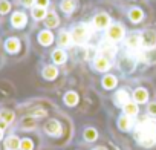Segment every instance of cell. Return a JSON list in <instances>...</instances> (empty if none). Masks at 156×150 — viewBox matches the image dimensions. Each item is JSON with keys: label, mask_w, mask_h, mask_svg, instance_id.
Returning <instances> with one entry per match:
<instances>
[{"label": "cell", "mask_w": 156, "mask_h": 150, "mask_svg": "<svg viewBox=\"0 0 156 150\" xmlns=\"http://www.w3.org/2000/svg\"><path fill=\"white\" fill-rule=\"evenodd\" d=\"M136 133H138V141L141 145H145V147L153 145L156 141V120L147 118L141 121L136 127Z\"/></svg>", "instance_id": "1"}, {"label": "cell", "mask_w": 156, "mask_h": 150, "mask_svg": "<svg viewBox=\"0 0 156 150\" xmlns=\"http://www.w3.org/2000/svg\"><path fill=\"white\" fill-rule=\"evenodd\" d=\"M90 32H92V31H90L89 25H78V26L73 28V31H72V34H70L72 41H75L76 45H84V43L89 40Z\"/></svg>", "instance_id": "2"}, {"label": "cell", "mask_w": 156, "mask_h": 150, "mask_svg": "<svg viewBox=\"0 0 156 150\" xmlns=\"http://www.w3.org/2000/svg\"><path fill=\"white\" fill-rule=\"evenodd\" d=\"M100 54H101V57H104V58H107V60L113 58L115 54H116V46H115V43H113L112 40H109V38H107V41H103V43L100 45Z\"/></svg>", "instance_id": "3"}, {"label": "cell", "mask_w": 156, "mask_h": 150, "mask_svg": "<svg viewBox=\"0 0 156 150\" xmlns=\"http://www.w3.org/2000/svg\"><path fill=\"white\" fill-rule=\"evenodd\" d=\"M124 37V28L121 25H110L107 29V38L112 41H119Z\"/></svg>", "instance_id": "4"}, {"label": "cell", "mask_w": 156, "mask_h": 150, "mask_svg": "<svg viewBox=\"0 0 156 150\" xmlns=\"http://www.w3.org/2000/svg\"><path fill=\"white\" fill-rule=\"evenodd\" d=\"M94 26L97 29H106L110 26V17L106 12H100L94 17Z\"/></svg>", "instance_id": "5"}, {"label": "cell", "mask_w": 156, "mask_h": 150, "mask_svg": "<svg viewBox=\"0 0 156 150\" xmlns=\"http://www.w3.org/2000/svg\"><path fill=\"white\" fill-rule=\"evenodd\" d=\"M141 38H142V46L145 49H151L156 46V32L154 31H144Z\"/></svg>", "instance_id": "6"}, {"label": "cell", "mask_w": 156, "mask_h": 150, "mask_svg": "<svg viewBox=\"0 0 156 150\" xmlns=\"http://www.w3.org/2000/svg\"><path fill=\"white\" fill-rule=\"evenodd\" d=\"M138 58L145 61L147 64H154L156 63V49L151 48V49H145L142 52H138Z\"/></svg>", "instance_id": "7"}, {"label": "cell", "mask_w": 156, "mask_h": 150, "mask_svg": "<svg viewBox=\"0 0 156 150\" xmlns=\"http://www.w3.org/2000/svg\"><path fill=\"white\" fill-rule=\"evenodd\" d=\"M126 45H127V48H129L130 51H138V49L142 46V38H141V35L132 34V35L127 37Z\"/></svg>", "instance_id": "8"}, {"label": "cell", "mask_w": 156, "mask_h": 150, "mask_svg": "<svg viewBox=\"0 0 156 150\" xmlns=\"http://www.w3.org/2000/svg\"><path fill=\"white\" fill-rule=\"evenodd\" d=\"M44 130H46V133H49V135H52V136H58V135L61 133V124H60L57 120H51V121L46 123Z\"/></svg>", "instance_id": "9"}, {"label": "cell", "mask_w": 156, "mask_h": 150, "mask_svg": "<svg viewBox=\"0 0 156 150\" xmlns=\"http://www.w3.org/2000/svg\"><path fill=\"white\" fill-rule=\"evenodd\" d=\"M94 66L97 70L100 72H104V70H109L110 69V60L104 58V57H97L95 61H94Z\"/></svg>", "instance_id": "10"}, {"label": "cell", "mask_w": 156, "mask_h": 150, "mask_svg": "<svg viewBox=\"0 0 156 150\" xmlns=\"http://www.w3.org/2000/svg\"><path fill=\"white\" fill-rule=\"evenodd\" d=\"M11 22H12V25H14L16 28H23V26L26 25V16H25L23 12H14Z\"/></svg>", "instance_id": "11"}, {"label": "cell", "mask_w": 156, "mask_h": 150, "mask_svg": "<svg viewBox=\"0 0 156 150\" xmlns=\"http://www.w3.org/2000/svg\"><path fill=\"white\" fill-rule=\"evenodd\" d=\"M133 100H135L136 103H147V100H148L147 91L142 89V88H138V89L133 92Z\"/></svg>", "instance_id": "12"}, {"label": "cell", "mask_w": 156, "mask_h": 150, "mask_svg": "<svg viewBox=\"0 0 156 150\" xmlns=\"http://www.w3.org/2000/svg\"><path fill=\"white\" fill-rule=\"evenodd\" d=\"M129 101H130V100H129V94H127V91L121 89V91L116 92V95H115V103H116L118 106H126Z\"/></svg>", "instance_id": "13"}, {"label": "cell", "mask_w": 156, "mask_h": 150, "mask_svg": "<svg viewBox=\"0 0 156 150\" xmlns=\"http://www.w3.org/2000/svg\"><path fill=\"white\" fill-rule=\"evenodd\" d=\"M38 41H40L43 46H49V45L54 41V35H52V32H49V31H41L40 35H38Z\"/></svg>", "instance_id": "14"}, {"label": "cell", "mask_w": 156, "mask_h": 150, "mask_svg": "<svg viewBox=\"0 0 156 150\" xmlns=\"http://www.w3.org/2000/svg\"><path fill=\"white\" fill-rule=\"evenodd\" d=\"M5 148L6 150H17L20 148V141L17 136H9L6 141H5Z\"/></svg>", "instance_id": "15"}, {"label": "cell", "mask_w": 156, "mask_h": 150, "mask_svg": "<svg viewBox=\"0 0 156 150\" xmlns=\"http://www.w3.org/2000/svg\"><path fill=\"white\" fill-rule=\"evenodd\" d=\"M142 17H144V14H142V11H141L139 8H132L130 12H129V19H130L133 23H139V22L142 20Z\"/></svg>", "instance_id": "16"}, {"label": "cell", "mask_w": 156, "mask_h": 150, "mask_svg": "<svg viewBox=\"0 0 156 150\" xmlns=\"http://www.w3.org/2000/svg\"><path fill=\"white\" fill-rule=\"evenodd\" d=\"M57 73H58V70H57V67H54V66H46V67L43 69V77H44L46 80H54V78H57Z\"/></svg>", "instance_id": "17"}, {"label": "cell", "mask_w": 156, "mask_h": 150, "mask_svg": "<svg viewBox=\"0 0 156 150\" xmlns=\"http://www.w3.org/2000/svg\"><path fill=\"white\" fill-rule=\"evenodd\" d=\"M124 112L127 116H135L138 115V104L133 103V101H129L126 106H124Z\"/></svg>", "instance_id": "18"}, {"label": "cell", "mask_w": 156, "mask_h": 150, "mask_svg": "<svg viewBox=\"0 0 156 150\" xmlns=\"http://www.w3.org/2000/svg\"><path fill=\"white\" fill-rule=\"evenodd\" d=\"M116 86V77L113 75H106L103 78V88L104 89H113Z\"/></svg>", "instance_id": "19"}, {"label": "cell", "mask_w": 156, "mask_h": 150, "mask_svg": "<svg viewBox=\"0 0 156 150\" xmlns=\"http://www.w3.org/2000/svg\"><path fill=\"white\" fill-rule=\"evenodd\" d=\"M44 20H46L44 23H46L48 28H55V26H58V17H57L55 12H48V16H46Z\"/></svg>", "instance_id": "20"}, {"label": "cell", "mask_w": 156, "mask_h": 150, "mask_svg": "<svg viewBox=\"0 0 156 150\" xmlns=\"http://www.w3.org/2000/svg\"><path fill=\"white\" fill-rule=\"evenodd\" d=\"M6 51L8 52H17L19 49H20V41L17 40V38H9V40H6Z\"/></svg>", "instance_id": "21"}, {"label": "cell", "mask_w": 156, "mask_h": 150, "mask_svg": "<svg viewBox=\"0 0 156 150\" xmlns=\"http://www.w3.org/2000/svg\"><path fill=\"white\" fill-rule=\"evenodd\" d=\"M70 41H72L70 34H69V32H66V31H63V32L60 34V37H58V45H60V46H63V48H66V46H69V45H70Z\"/></svg>", "instance_id": "22"}, {"label": "cell", "mask_w": 156, "mask_h": 150, "mask_svg": "<svg viewBox=\"0 0 156 150\" xmlns=\"http://www.w3.org/2000/svg\"><path fill=\"white\" fill-rule=\"evenodd\" d=\"M52 58H54V61H55L57 64H63V63L66 61V52H64L63 49H57V51H54Z\"/></svg>", "instance_id": "23"}, {"label": "cell", "mask_w": 156, "mask_h": 150, "mask_svg": "<svg viewBox=\"0 0 156 150\" xmlns=\"http://www.w3.org/2000/svg\"><path fill=\"white\" fill-rule=\"evenodd\" d=\"M75 6H76V2L75 0H63L61 2V9L64 11V12H72L73 9H75Z\"/></svg>", "instance_id": "24"}, {"label": "cell", "mask_w": 156, "mask_h": 150, "mask_svg": "<svg viewBox=\"0 0 156 150\" xmlns=\"http://www.w3.org/2000/svg\"><path fill=\"white\" fill-rule=\"evenodd\" d=\"M64 103H66L67 106H75V104L78 103V95H76V92H67V94L64 95Z\"/></svg>", "instance_id": "25"}, {"label": "cell", "mask_w": 156, "mask_h": 150, "mask_svg": "<svg viewBox=\"0 0 156 150\" xmlns=\"http://www.w3.org/2000/svg\"><path fill=\"white\" fill-rule=\"evenodd\" d=\"M46 9L44 8H40V6H37V8H34L32 9V17L35 19V20H41V19H46Z\"/></svg>", "instance_id": "26"}, {"label": "cell", "mask_w": 156, "mask_h": 150, "mask_svg": "<svg viewBox=\"0 0 156 150\" xmlns=\"http://www.w3.org/2000/svg\"><path fill=\"white\" fill-rule=\"evenodd\" d=\"M119 64L122 66L124 70H132V69L135 67V61H133V58H130V57H124Z\"/></svg>", "instance_id": "27"}, {"label": "cell", "mask_w": 156, "mask_h": 150, "mask_svg": "<svg viewBox=\"0 0 156 150\" xmlns=\"http://www.w3.org/2000/svg\"><path fill=\"white\" fill-rule=\"evenodd\" d=\"M118 126H119L121 130H129L130 129V120H129V116L127 115L126 116H121L118 120Z\"/></svg>", "instance_id": "28"}, {"label": "cell", "mask_w": 156, "mask_h": 150, "mask_svg": "<svg viewBox=\"0 0 156 150\" xmlns=\"http://www.w3.org/2000/svg\"><path fill=\"white\" fill-rule=\"evenodd\" d=\"M98 136V132L95 129H86L84 130V139L86 141H95Z\"/></svg>", "instance_id": "29"}, {"label": "cell", "mask_w": 156, "mask_h": 150, "mask_svg": "<svg viewBox=\"0 0 156 150\" xmlns=\"http://www.w3.org/2000/svg\"><path fill=\"white\" fill-rule=\"evenodd\" d=\"M32 147H34V144H32L31 139L25 138L23 141H20V148H22V150H32Z\"/></svg>", "instance_id": "30"}, {"label": "cell", "mask_w": 156, "mask_h": 150, "mask_svg": "<svg viewBox=\"0 0 156 150\" xmlns=\"http://www.w3.org/2000/svg\"><path fill=\"white\" fill-rule=\"evenodd\" d=\"M0 116H2L6 123H12L14 121V113L11 110H3L2 113H0Z\"/></svg>", "instance_id": "31"}, {"label": "cell", "mask_w": 156, "mask_h": 150, "mask_svg": "<svg viewBox=\"0 0 156 150\" xmlns=\"http://www.w3.org/2000/svg\"><path fill=\"white\" fill-rule=\"evenodd\" d=\"M22 126H23V129H34L35 127V120L34 118H25Z\"/></svg>", "instance_id": "32"}, {"label": "cell", "mask_w": 156, "mask_h": 150, "mask_svg": "<svg viewBox=\"0 0 156 150\" xmlns=\"http://www.w3.org/2000/svg\"><path fill=\"white\" fill-rule=\"evenodd\" d=\"M9 9H11L9 2H6V0H0V12H2V14H6Z\"/></svg>", "instance_id": "33"}, {"label": "cell", "mask_w": 156, "mask_h": 150, "mask_svg": "<svg viewBox=\"0 0 156 150\" xmlns=\"http://www.w3.org/2000/svg\"><path fill=\"white\" fill-rule=\"evenodd\" d=\"M44 115H46V110H43V109H37V110L32 112L34 118H40V116H44Z\"/></svg>", "instance_id": "34"}, {"label": "cell", "mask_w": 156, "mask_h": 150, "mask_svg": "<svg viewBox=\"0 0 156 150\" xmlns=\"http://www.w3.org/2000/svg\"><path fill=\"white\" fill-rule=\"evenodd\" d=\"M148 113L153 115V116H156V103H150L148 104Z\"/></svg>", "instance_id": "35"}, {"label": "cell", "mask_w": 156, "mask_h": 150, "mask_svg": "<svg viewBox=\"0 0 156 150\" xmlns=\"http://www.w3.org/2000/svg\"><path fill=\"white\" fill-rule=\"evenodd\" d=\"M35 3H37V6H40V8H46V6L49 5V0H35Z\"/></svg>", "instance_id": "36"}, {"label": "cell", "mask_w": 156, "mask_h": 150, "mask_svg": "<svg viewBox=\"0 0 156 150\" xmlns=\"http://www.w3.org/2000/svg\"><path fill=\"white\" fill-rule=\"evenodd\" d=\"M22 3H23L25 6H32V5L35 3V0H22Z\"/></svg>", "instance_id": "37"}, {"label": "cell", "mask_w": 156, "mask_h": 150, "mask_svg": "<svg viewBox=\"0 0 156 150\" xmlns=\"http://www.w3.org/2000/svg\"><path fill=\"white\" fill-rule=\"evenodd\" d=\"M6 124H8V123H6V121H5V120L2 118V116H0V129H2V130H3V129L6 127Z\"/></svg>", "instance_id": "38"}, {"label": "cell", "mask_w": 156, "mask_h": 150, "mask_svg": "<svg viewBox=\"0 0 156 150\" xmlns=\"http://www.w3.org/2000/svg\"><path fill=\"white\" fill-rule=\"evenodd\" d=\"M2 136H3V132H2V129H0V139H2Z\"/></svg>", "instance_id": "39"}, {"label": "cell", "mask_w": 156, "mask_h": 150, "mask_svg": "<svg viewBox=\"0 0 156 150\" xmlns=\"http://www.w3.org/2000/svg\"><path fill=\"white\" fill-rule=\"evenodd\" d=\"M95 150H106V148H103V147H100V148H95Z\"/></svg>", "instance_id": "40"}]
</instances>
